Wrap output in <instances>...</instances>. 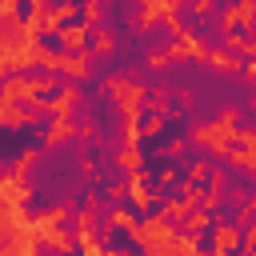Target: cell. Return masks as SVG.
<instances>
[{
	"instance_id": "obj_1",
	"label": "cell",
	"mask_w": 256,
	"mask_h": 256,
	"mask_svg": "<svg viewBox=\"0 0 256 256\" xmlns=\"http://www.w3.org/2000/svg\"><path fill=\"white\" fill-rule=\"evenodd\" d=\"M232 124H236V112L228 108L220 120H212V124H200V128L192 132V140H196V144H204V148H212V152H224V148L236 140V128H232Z\"/></svg>"
},
{
	"instance_id": "obj_2",
	"label": "cell",
	"mask_w": 256,
	"mask_h": 256,
	"mask_svg": "<svg viewBox=\"0 0 256 256\" xmlns=\"http://www.w3.org/2000/svg\"><path fill=\"white\" fill-rule=\"evenodd\" d=\"M104 88L116 92V100H120L124 108H144V88H140V84H132V80H108Z\"/></svg>"
},
{
	"instance_id": "obj_3",
	"label": "cell",
	"mask_w": 256,
	"mask_h": 256,
	"mask_svg": "<svg viewBox=\"0 0 256 256\" xmlns=\"http://www.w3.org/2000/svg\"><path fill=\"white\" fill-rule=\"evenodd\" d=\"M56 40H60V48H68V52H80V48H84V40H88V28H84V24L56 28Z\"/></svg>"
},
{
	"instance_id": "obj_4",
	"label": "cell",
	"mask_w": 256,
	"mask_h": 256,
	"mask_svg": "<svg viewBox=\"0 0 256 256\" xmlns=\"http://www.w3.org/2000/svg\"><path fill=\"white\" fill-rule=\"evenodd\" d=\"M76 96H80V92H76V88H72V84H64V88H60V96H56V100H52V104H48V108H52V112H56V116H68V112H72V108H76Z\"/></svg>"
},
{
	"instance_id": "obj_5",
	"label": "cell",
	"mask_w": 256,
	"mask_h": 256,
	"mask_svg": "<svg viewBox=\"0 0 256 256\" xmlns=\"http://www.w3.org/2000/svg\"><path fill=\"white\" fill-rule=\"evenodd\" d=\"M72 136V120L68 116H60L52 128H48V136H44V144H60V140H68Z\"/></svg>"
},
{
	"instance_id": "obj_6",
	"label": "cell",
	"mask_w": 256,
	"mask_h": 256,
	"mask_svg": "<svg viewBox=\"0 0 256 256\" xmlns=\"http://www.w3.org/2000/svg\"><path fill=\"white\" fill-rule=\"evenodd\" d=\"M60 72H68V76L84 80V76H88V60H84V56H68V52H64V68H60Z\"/></svg>"
},
{
	"instance_id": "obj_7",
	"label": "cell",
	"mask_w": 256,
	"mask_h": 256,
	"mask_svg": "<svg viewBox=\"0 0 256 256\" xmlns=\"http://www.w3.org/2000/svg\"><path fill=\"white\" fill-rule=\"evenodd\" d=\"M208 60H212V68H216V72H236V68H240V60H236V56H228V52H212Z\"/></svg>"
},
{
	"instance_id": "obj_8",
	"label": "cell",
	"mask_w": 256,
	"mask_h": 256,
	"mask_svg": "<svg viewBox=\"0 0 256 256\" xmlns=\"http://www.w3.org/2000/svg\"><path fill=\"white\" fill-rule=\"evenodd\" d=\"M120 168H124V172H136V168H140V152H136V144H128V148L120 152Z\"/></svg>"
},
{
	"instance_id": "obj_9",
	"label": "cell",
	"mask_w": 256,
	"mask_h": 256,
	"mask_svg": "<svg viewBox=\"0 0 256 256\" xmlns=\"http://www.w3.org/2000/svg\"><path fill=\"white\" fill-rule=\"evenodd\" d=\"M168 60H172L168 52H152V56H148V68H152V72H164V68H168Z\"/></svg>"
},
{
	"instance_id": "obj_10",
	"label": "cell",
	"mask_w": 256,
	"mask_h": 256,
	"mask_svg": "<svg viewBox=\"0 0 256 256\" xmlns=\"http://www.w3.org/2000/svg\"><path fill=\"white\" fill-rule=\"evenodd\" d=\"M216 248H236V232L232 228H220L216 232Z\"/></svg>"
},
{
	"instance_id": "obj_11",
	"label": "cell",
	"mask_w": 256,
	"mask_h": 256,
	"mask_svg": "<svg viewBox=\"0 0 256 256\" xmlns=\"http://www.w3.org/2000/svg\"><path fill=\"white\" fill-rule=\"evenodd\" d=\"M104 16V0H92V4H84V20L92 24V20H100Z\"/></svg>"
},
{
	"instance_id": "obj_12",
	"label": "cell",
	"mask_w": 256,
	"mask_h": 256,
	"mask_svg": "<svg viewBox=\"0 0 256 256\" xmlns=\"http://www.w3.org/2000/svg\"><path fill=\"white\" fill-rule=\"evenodd\" d=\"M96 48H100V52H108V48H112V36H108V32H100V36H96Z\"/></svg>"
},
{
	"instance_id": "obj_13",
	"label": "cell",
	"mask_w": 256,
	"mask_h": 256,
	"mask_svg": "<svg viewBox=\"0 0 256 256\" xmlns=\"http://www.w3.org/2000/svg\"><path fill=\"white\" fill-rule=\"evenodd\" d=\"M188 228H192V232L204 228V212H192V216H188Z\"/></svg>"
},
{
	"instance_id": "obj_14",
	"label": "cell",
	"mask_w": 256,
	"mask_h": 256,
	"mask_svg": "<svg viewBox=\"0 0 256 256\" xmlns=\"http://www.w3.org/2000/svg\"><path fill=\"white\" fill-rule=\"evenodd\" d=\"M196 12H212V0H196Z\"/></svg>"
},
{
	"instance_id": "obj_15",
	"label": "cell",
	"mask_w": 256,
	"mask_h": 256,
	"mask_svg": "<svg viewBox=\"0 0 256 256\" xmlns=\"http://www.w3.org/2000/svg\"><path fill=\"white\" fill-rule=\"evenodd\" d=\"M248 168H252V172H256V152H252V156H248Z\"/></svg>"
},
{
	"instance_id": "obj_16",
	"label": "cell",
	"mask_w": 256,
	"mask_h": 256,
	"mask_svg": "<svg viewBox=\"0 0 256 256\" xmlns=\"http://www.w3.org/2000/svg\"><path fill=\"white\" fill-rule=\"evenodd\" d=\"M248 244H256V228H252V232H248Z\"/></svg>"
},
{
	"instance_id": "obj_17",
	"label": "cell",
	"mask_w": 256,
	"mask_h": 256,
	"mask_svg": "<svg viewBox=\"0 0 256 256\" xmlns=\"http://www.w3.org/2000/svg\"><path fill=\"white\" fill-rule=\"evenodd\" d=\"M248 48H252V52H256V40H252V44H248Z\"/></svg>"
}]
</instances>
